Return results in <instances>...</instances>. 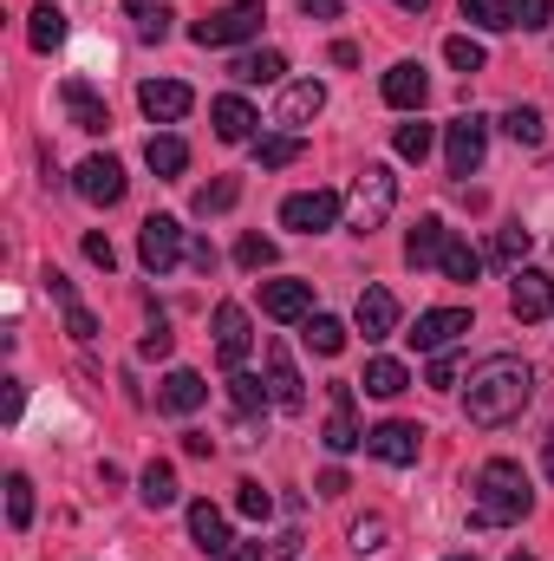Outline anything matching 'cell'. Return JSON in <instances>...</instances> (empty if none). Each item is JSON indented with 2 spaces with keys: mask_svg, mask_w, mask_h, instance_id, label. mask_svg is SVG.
Masks as SVG:
<instances>
[{
  "mask_svg": "<svg viewBox=\"0 0 554 561\" xmlns=\"http://www.w3.org/2000/svg\"><path fill=\"white\" fill-rule=\"evenodd\" d=\"M529 399H535V366L516 359V353H489V359L470 373V386H463V412H470L476 431L516 424L529 412Z\"/></svg>",
  "mask_w": 554,
  "mask_h": 561,
  "instance_id": "cell-1",
  "label": "cell"
},
{
  "mask_svg": "<svg viewBox=\"0 0 554 561\" xmlns=\"http://www.w3.org/2000/svg\"><path fill=\"white\" fill-rule=\"evenodd\" d=\"M535 510V490H529V470L516 457H489L476 470V529H503V523H522Z\"/></svg>",
  "mask_w": 554,
  "mask_h": 561,
  "instance_id": "cell-2",
  "label": "cell"
},
{
  "mask_svg": "<svg viewBox=\"0 0 554 561\" xmlns=\"http://www.w3.org/2000/svg\"><path fill=\"white\" fill-rule=\"evenodd\" d=\"M392 209H399V176H392L385 163H366L359 183H353V196H346V222H353L359 236H372Z\"/></svg>",
  "mask_w": 554,
  "mask_h": 561,
  "instance_id": "cell-3",
  "label": "cell"
},
{
  "mask_svg": "<svg viewBox=\"0 0 554 561\" xmlns=\"http://www.w3.org/2000/svg\"><path fill=\"white\" fill-rule=\"evenodd\" d=\"M262 20H268V7H262V0H229L222 13L196 20V26H189V39H196L203 53H216V46H242V39H255V33H262Z\"/></svg>",
  "mask_w": 554,
  "mask_h": 561,
  "instance_id": "cell-4",
  "label": "cell"
},
{
  "mask_svg": "<svg viewBox=\"0 0 554 561\" xmlns=\"http://www.w3.org/2000/svg\"><path fill=\"white\" fill-rule=\"evenodd\" d=\"M483 157H489V118L463 112V118L443 125V170H450V176H476Z\"/></svg>",
  "mask_w": 554,
  "mask_h": 561,
  "instance_id": "cell-5",
  "label": "cell"
},
{
  "mask_svg": "<svg viewBox=\"0 0 554 561\" xmlns=\"http://www.w3.org/2000/svg\"><path fill=\"white\" fill-rule=\"evenodd\" d=\"M339 216H346V203H339L333 190H300V196L280 203V229H293V236H320V229H333Z\"/></svg>",
  "mask_w": 554,
  "mask_h": 561,
  "instance_id": "cell-6",
  "label": "cell"
},
{
  "mask_svg": "<svg viewBox=\"0 0 554 561\" xmlns=\"http://www.w3.org/2000/svg\"><path fill=\"white\" fill-rule=\"evenodd\" d=\"M183 249H189V242H183V222H176V216H150L138 229V262L150 275H170V268L183 262Z\"/></svg>",
  "mask_w": 554,
  "mask_h": 561,
  "instance_id": "cell-7",
  "label": "cell"
},
{
  "mask_svg": "<svg viewBox=\"0 0 554 561\" xmlns=\"http://www.w3.org/2000/svg\"><path fill=\"white\" fill-rule=\"evenodd\" d=\"M249 346H255L249 307H242V300H222V307H216V359H222L229 373H242V366H249Z\"/></svg>",
  "mask_w": 554,
  "mask_h": 561,
  "instance_id": "cell-8",
  "label": "cell"
},
{
  "mask_svg": "<svg viewBox=\"0 0 554 561\" xmlns=\"http://www.w3.org/2000/svg\"><path fill=\"white\" fill-rule=\"evenodd\" d=\"M72 190H79L85 203L112 209V203H125V163H118V157H85V163L72 170Z\"/></svg>",
  "mask_w": 554,
  "mask_h": 561,
  "instance_id": "cell-9",
  "label": "cell"
},
{
  "mask_svg": "<svg viewBox=\"0 0 554 561\" xmlns=\"http://www.w3.org/2000/svg\"><path fill=\"white\" fill-rule=\"evenodd\" d=\"M138 105H143V118H150V125H183V118H189V105H196V92H189L183 79H143Z\"/></svg>",
  "mask_w": 554,
  "mask_h": 561,
  "instance_id": "cell-10",
  "label": "cell"
},
{
  "mask_svg": "<svg viewBox=\"0 0 554 561\" xmlns=\"http://www.w3.org/2000/svg\"><path fill=\"white\" fill-rule=\"evenodd\" d=\"M457 333H470V307H430V313H417V327L405 340H412L417 353H450Z\"/></svg>",
  "mask_w": 554,
  "mask_h": 561,
  "instance_id": "cell-11",
  "label": "cell"
},
{
  "mask_svg": "<svg viewBox=\"0 0 554 561\" xmlns=\"http://www.w3.org/2000/svg\"><path fill=\"white\" fill-rule=\"evenodd\" d=\"M509 313H516L522 327L549 320V313H554V275H549V268H516V287H509Z\"/></svg>",
  "mask_w": 554,
  "mask_h": 561,
  "instance_id": "cell-12",
  "label": "cell"
},
{
  "mask_svg": "<svg viewBox=\"0 0 554 561\" xmlns=\"http://www.w3.org/2000/svg\"><path fill=\"white\" fill-rule=\"evenodd\" d=\"M417 444H424V431L405 419H385L366 431V450L379 457V463H392V470H405V463H417Z\"/></svg>",
  "mask_w": 554,
  "mask_h": 561,
  "instance_id": "cell-13",
  "label": "cell"
},
{
  "mask_svg": "<svg viewBox=\"0 0 554 561\" xmlns=\"http://www.w3.org/2000/svg\"><path fill=\"white\" fill-rule=\"evenodd\" d=\"M326 112V85L320 79H300V85H287L275 105V125H287V131H300V125H313Z\"/></svg>",
  "mask_w": 554,
  "mask_h": 561,
  "instance_id": "cell-14",
  "label": "cell"
},
{
  "mask_svg": "<svg viewBox=\"0 0 554 561\" xmlns=\"http://www.w3.org/2000/svg\"><path fill=\"white\" fill-rule=\"evenodd\" d=\"M353 320H359V333H366V340L399 333V294H392V287H366V294H359V307H353Z\"/></svg>",
  "mask_w": 554,
  "mask_h": 561,
  "instance_id": "cell-15",
  "label": "cell"
},
{
  "mask_svg": "<svg viewBox=\"0 0 554 561\" xmlns=\"http://www.w3.org/2000/svg\"><path fill=\"white\" fill-rule=\"evenodd\" d=\"M262 313L268 320H307L313 313V280H262Z\"/></svg>",
  "mask_w": 554,
  "mask_h": 561,
  "instance_id": "cell-16",
  "label": "cell"
},
{
  "mask_svg": "<svg viewBox=\"0 0 554 561\" xmlns=\"http://www.w3.org/2000/svg\"><path fill=\"white\" fill-rule=\"evenodd\" d=\"M424 99H430L424 66H417V59H399V66L385 72V105H392V112H424Z\"/></svg>",
  "mask_w": 554,
  "mask_h": 561,
  "instance_id": "cell-17",
  "label": "cell"
},
{
  "mask_svg": "<svg viewBox=\"0 0 554 561\" xmlns=\"http://www.w3.org/2000/svg\"><path fill=\"white\" fill-rule=\"evenodd\" d=\"M268 392H275L280 412H300V405H307V386H300V373H293V353H287L280 340H268Z\"/></svg>",
  "mask_w": 554,
  "mask_h": 561,
  "instance_id": "cell-18",
  "label": "cell"
},
{
  "mask_svg": "<svg viewBox=\"0 0 554 561\" xmlns=\"http://www.w3.org/2000/svg\"><path fill=\"white\" fill-rule=\"evenodd\" d=\"M189 536H196V549L209 561H222L235 542H229V516L216 510V503H189Z\"/></svg>",
  "mask_w": 554,
  "mask_h": 561,
  "instance_id": "cell-19",
  "label": "cell"
},
{
  "mask_svg": "<svg viewBox=\"0 0 554 561\" xmlns=\"http://www.w3.org/2000/svg\"><path fill=\"white\" fill-rule=\"evenodd\" d=\"M209 118H216V138H222V144H249V138H255V125H262V118H255V105H249V99H235V92H222V99L209 105Z\"/></svg>",
  "mask_w": 554,
  "mask_h": 561,
  "instance_id": "cell-20",
  "label": "cell"
},
{
  "mask_svg": "<svg viewBox=\"0 0 554 561\" xmlns=\"http://www.w3.org/2000/svg\"><path fill=\"white\" fill-rule=\"evenodd\" d=\"M203 399H209V386H203V373H189V366H176V373L163 379V392H157V405H163L170 419H189Z\"/></svg>",
  "mask_w": 554,
  "mask_h": 561,
  "instance_id": "cell-21",
  "label": "cell"
},
{
  "mask_svg": "<svg viewBox=\"0 0 554 561\" xmlns=\"http://www.w3.org/2000/svg\"><path fill=\"white\" fill-rule=\"evenodd\" d=\"M443 249H450L443 216H424L412 236H405V262H412V268H437V262H443Z\"/></svg>",
  "mask_w": 554,
  "mask_h": 561,
  "instance_id": "cell-22",
  "label": "cell"
},
{
  "mask_svg": "<svg viewBox=\"0 0 554 561\" xmlns=\"http://www.w3.org/2000/svg\"><path fill=\"white\" fill-rule=\"evenodd\" d=\"M66 112H72L79 131H112V112H105V99L85 79H66Z\"/></svg>",
  "mask_w": 554,
  "mask_h": 561,
  "instance_id": "cell-23",
  "label": "cell"
},
{
  "mask_svg": "<svg viewBox=\"0 0 554 561\" xmlns=\"http://www.w3.org/2000/svg\"><path fill=\"white\" fill-rule=\"evenodd\" d=\"M143 163H150V170H157V176L170 183V176H183V170H189V144L163 131V138H150V144H143Z\"/></svg>",
  "mask_w": 554,
  "mask_h": 561,
  "instance_id": "cell-24",
  "label": "cell"
},
{
  "mask_svg": "<svg viewBox=\"0 0 554 561\" xmlns=\"http://www.w3.org/2000/svg\"><path fill=\"white\" fill-rule=\"evenodd\" d=\"M26 39H33V53H53V46L66 39V13H59L53 0H39V7L26 13Z\"/></svg>",
  "mask_w": 554,
  "mask_h": 561,
  "instance_id": "cell-25",
  "label": "cell"
},
{
  "mask_svg": "<svg viewBox=\"0 0 554 561\" xmlns=\"http://www.w3.org/2000/svg\"><path fill=\"white\" fill-rule=\"evenodd\" d=\"M320 359H339L346 353V320H333V313H307V333H300Z\"/></svg>",
  "mask_w": 554,
  "mask_h": 561,
  "instance_id": "cell-26",
  "label": "cell"
},
{
  "mask_svg": "<svg viewBox=\"0 0 554 561\" xmlns=\"http://www.w3.org/2000/svg\"><path fill=\"white\" fill-rule=\"evenodd\" d=\"M229 72H235L242 85H275L280 72H287V59H280L275 46H262V53H242V59H235Z\"/></svg>",
  "mask_w": 554,
  "mask_h": 561,
  "instance_id": "cell-27",
  "label": "cell"
},
{
  "mask_svg": "<svg viewBox=\"0 0 554 561\" xmlns=\"http://www.w3.org/2000/svg\"><path fill=\"white\" fill-rule=\"evenodd\" d=\"M503 131L522 144V150H542V138H549V118H542L535 105H509V112H503Z\"/></svg>",
  "mask_w": 554,
  "mask_h": 561,
  "instance_id": "cell-28",
  "label": "cell"
},
{
  "mask_svg": "<svg viewBox=\"0 0 554 561\" xmlns=\"http://www.w3.org/2000/svg\"><path fill=\"white\" fill-rule=\"evenodd\" d=\"M320 444H326L333 457H346V450L366 444V431H359V419H353V405H333V419H326V431H320Z\"/></svg>",
  "mask_w": 554,
  "mask_h": 561,
  "instance_id": "cell-29",
  "label": "cell"
},
{
  "mask_svg": "<svg viewBox=\"0 0 554 561\" xmlns=\"http://www.w3.org/2000/svg\"><path fill=\"white\" fill-rule=\"evenodd\" d=\"M138 496H143V510H170V503L183 496V490H176V470H170V463H150L138 477Z\"/></svg>",
  "mask_w": 554,
  "mask_h": 561,
  "instance_id": "cell-30",
  "label": "cell"
},
{
  "mask_svg": "<svg viewBox=\"0 0 554 561\" xmlns=\"http://www.w3.org/2000/svg\"><path fill=\"white\" fill-rule=\"evenodd\" d=\"M359 386H366V392H372V399H399V392H405V386H412V373H405V366H399V359H372V366H366V379H359Z\"/></svg>",
  "mask_w": 554,
  "mask_h": 561,
  "instance_id": "cell-31",
  "label": "cell"
},
{
  "mask_svg": "<svg viewBox=\"0 0 554 561\" xmlns=\"http://www.w3.org/2000/svg\"><path fill=\"white\" fill-rule=\"evenodd\" d=\"M229 399H235V412H242V419H255V412H268V405H275V392H268L255 373H229Z\"/></svg>",
  "mask_w": 554,
  "mask_h": 561,
  "instance_id": "cell-32",
  "label": "cell"
},
{
  "mask_svg": "<svg viewBox=\"0 0 554 561\" xmlns=\"http://www.w3.org/2000/svg\"><path fill=\"white\" fill-rule=\"evenodd\" d=\"M300 131H280V138H255V163L262 170H287V163H300Z\"/></svg>",
  "mask_w": 554,
  "mask_h": 561,
  "instance_id": "cell-33",
  "label": "cell"
},
{
  "mask_svg": "<svg viewBox=\"0 0 554 561\" xmlns=\"http://www.w3.org/2000/svg\"><path fill=\"white\" fill-rule=\"evenodd\" d=\"M235 203H242V176H216V183L196 190V216H222V209H235Z\"/></svg>",
  "mask_w": 554,
  "mask_h": 561,
  "instance_id": "cell-34",
  "label": "cell"
},
{
  "mask_svg": "<svg viewBox=\"0 0 554 561\" xmlns=\"http://www.w3.org/2000/svg\"><path fill=\"white\" fill-rule=\"evenodd\" d=\"M529 249H535V236H529L522 222H503V229H496V249H489V255H496L503 268H522V262H529Z\"/></svg>",
  "mask_w": 554,
  "mask_h": 561,
  "instance_id": "cell-35",
  "label": "cell"
},
{
  "mask_svg": "<svg viewBox=\"0 0 554 561\" xmlns=\"http://www.w3.org/2000/svg\"><path fill=\"white\" fill-rule=\"evenodd\" d=\"M437 268H443V280H476V275H483V255H476L470 242H457V236H450V249H443V262H437Z\"/></svg>",
  "mask_w": 554,
  "mask_h": 561,
  "instance_id": "cell-36",
  "label": "cell"
},
{
  "mask_svg": "<svg viewBox=\"0 0 554 561\" xmlns=\"http://www.w3.org/2000/svg\"><path fill=\"white\" fill-rule=\"evenodd\" d=\"M443 59H450L457 72H483V66H489L483 39H470V33H450V39H443Z\"/></svg>",
  "mask_w": 554,
  "mask_h": 561,
  "instance_id": "cell-37",
  "label": "cell"
},
{
  "mask_svg": "<svg viewBox=\"0 0 554 561\" xmlns=\"http://www.w3.org/2000/svg\"><path fill=\"white\" fill-rule=\"evenodd\" d=\"M385 542H392V523L385 516H359L353 523V556H385Z\"/></svg>",
  "mask_w": 554,
  "mask_h": 561,
  "instance_id": "cell-38",
  "label": "cell"
},
{
  "mask_svg": "<svg viewBox=\"0 0 554 561\" xmlns=\"http://www.w3.org/2000/svg\"><path fill=\"white\" fill-rule=\"evenodd\" d=\"M457 7H463V20H470V26H483V33L516 26V20H509V0H457Z\"/></svg>",
  "mask_w": 554,
  "mask_h": 561,
  "instance_id": "cell-39",
  "label": "cell"
},
{
  "mask_svg": "<svg viewBox=\"0 0 554 561\" xmlns=\"http://www.w3.org/2000/svg\"><path fill=\"white\" fill-rule=\"evenodd\" d=\"M131 20H138V39H157V46H163V39H170V20H176V13H170L163 0H157V7H150V0H138V7H131Z\"/></svg>",
  "mask_w": 554,
  "mask_h": 561,
  "instance_id": "cell-40",
  "label": "cell"
},
{
  "mask_svg": "<svg viewBox=\"0 0 554 561\" xmlns=\"http://www.w3.org/2000/svg\"><path fill=\"white\" fill-rule=\"evenodd\" d=\"M399 157H405V163H424V157H430V144H437V131H430V125H424V118H412V125H399Z\"/></svg>",
  "mask_w": 554,
  "mask_h": 561,
  "instance_id": "cell-41",
  "label": "cell"
},
{
  "mask_svg": "<svg viewBox=\"0 0 554 561\" xmlns=\"http://www.w3.org/2000/svg\"><path fill=\"white\" fill-rule=\"evenodd\" d=\"M235 262H242V268H249V275H262V268H275V242H268V236H255V229H249V236H242V242H235Z\"/></svg>",
  "mask_w": 554,
  "mask_h": 561,
  "instance_id": "cell-42",
  "label": "cell"
},
{
  "mask_svg": "<svg viewBox=\"0 0 554 561\" xmlns=\"http://www.w3.org/2000/svg\"><path fill=\"white\" fill-rule=\"evenodd\" d=\"M7 523H13V529H26V523H33V483H26L20 470L7 477Z\"/></svg>",
  "mask_w": 554,
  "mask_h": 561,
  "instance_id": "cell-43",
  "label": "cell"
},
{
  "mask_svg": "<svg viewBox=\"0 0 554 561\" xmlns=\"http://www.w3.org/2000/svg\"><path fill=\"white\" fill-rule=\"evenodd\" d=\"M235 510H242V516H255V523H268V510H275V496H268V490H262V483L249 477V483H235Z\"/></svg>",
  "mask_w": 554,
  "mask_h": 561,
  "instance_id": "cell-44",
  "label": "cell"
},
{
  "mask_svg": "<svg viewBox=\"0 0 554 561\" xmlns=\"http://www.w3.org/2000/svg\"><path fill=\"white\" fill-rule=\"evenodd\" d=\"M509 20L529 26V33H542V26L554 20V0H509Z\"/></svg>",
  "mask_w": 554,
  "mask_h": 561,
  "instance_id": "cell-45",
  "label": "cell"
},
{
  "mask_svg": "<svg viewBox=\"0 0 554 561\" xmlns=\"http://www.w3.org/2000/svg\"><path fill=\"white\" fill-rule=\"evenodd\" d=\"M457 379H463L457 353H430V392H457Z\"/></svg>",
  "mask_w": 554,
  "mask_h": 561,
  "instance_id": "cell-46",
  "label": "cell"
},
{
  "mask_svg": "<svg viewBox=\"0 0 554 561\" xmlns=\"http://www.w3.org/2000/svg\"><path fill=\"white\" fill-rule=\"evenodd\" d=\"M170 346H176V333H170L163 320H150V333L138 340V353H143V359H170Z\"/></svg>",
  "mask_w": 554,
  "mask_h": 561,
  "instance_id": "cell-47",
  "label": "cell"
},
{
  "mask_svg": "<svg viewBox=\"0 0 554 561\" xmlns=\"http://www.w3.org/2000/svg\"><path fill=\"white\" fill-rule=\"evenodd\" d=\"M183 262H189L196 275H216V262H222V255H216V242H209V236H196V242L183 249Z\"/></svg>",
  "mask_w": 554,
  "mask_h": 561,
  "instance_id": "cell-48",
  "label": "cell"
},
{
  "mask_svg": "<svg viewBox=\"0 0 554 561\" xmlns=\"http://www.w3.org/2000/svg\"><path fill=\"white\" fill-rule=\"evenodd\" d=\"M85 262L112 275V268H118V249H112V236H85Z\"/></svg>",
  "mask_w": 554,
  "mask_h": 561,
  "instance_id": "cell-49",
  "label": "cell"
},
{
  "mask_svg": "<svg viewBox=\"0 0 554 561\" xmlns=\"http://www.w3.org/2000/svg\"><path fill=\"white\" fill-rule=\"evenodd\" d=\"M20 412H26V392H20V379H0V419L20 424Z\"/></svg>",
  "mask_w": 554,
  "mask_h": 561,
  "instance_id": "cell-50",
  "label": "cell"
},
{
  "mask_svg": "<svg viewBox=\"0 0 554 561\" xmlns=\"http://www.w3.org/2000/svg\"><path fill=\"white\" fill-rule=\"evenodd\" d=\"M66 333H72V340H92V333H99L92 307H66Z\"/></svg>",
  "mask_w": 554,
  "mask_h": 561,
  "instance_id": "cell-51",
  "label": "cell"
},
{
  "mask_svg": "<svg viewBox=\"0 0 554 561\" xmlns=\"http://www.w3.org/2000/svg\"><path fill=\"white\" fill-rule=\"evenodd\" d=\"M46 294H53L59 307H79V294H72V280L59 275V268H46Z\"/></svg>",
  "mask_w": 554,
  "mask_h": 561,
  "instance_id": "cell-52",
  "label": "cell"
},
{
  "mask_svg": "<svg viewBox=\"0 0 554 561\" xmlns=\"http://www.w3.org/2000/svg\"><path fill=\"white\" fill-rule=\"evenodd\" d=\"M313 490H320V496H346V490H353V477H346V470H320V483H313Z\"/></svg>",
  "mask_w": 554,
  "mask_h": 561,
  "instance_id": "cell-53",
  "label": "cell"
},
{
  "mask_svg": "<svg viewBox=\"0 0 554 561\" xmlns=\"http://www.w3.org/2000/svg\"><path fill=\"white\" fill-rule=\"evenodd\" d=\"M183 450H189V457H216V437H209V431H183Z\"/></svg>",
  "mask_w": 554,
  "mask_h": 561,
  "instance_id": "cell-54",
  "label": "cell"
},
{
  "mask_svg": "<svg viewBox=\"0 0 554 561\" xmlns=\"http://www.w3.org/2000/svg\"><path fill=\"white\" fill-rule=\"evenodd\" d=\"M268 549H275L280 561H293V556H300V529H280V536L268 542Z\"/></svg>",
  "mask_w": 554,
  "mask_h": 561,
  "instance_id": "cell-55",
  "label": "cell"
},
{
  "mask_svg": "<svg viewBox=\"0 0 554 561\" xmlns=\"http://www.w3.org/2000/svg\"><path fill=\"white\" fill-rule=\"evenodd\" d=\"M307 20H339V0H300Z\"/></svg>",
  "mask_w": 554,
  "mask_h": 561,
  "instance_id": "cell-56",
  "label": "cell"
},
{
  "mask_svg": "<svg viewBox=\"0 0 554 561\" xmlns=\"http://www.w3.org/2000/svg\"><path fill=\"white\" fill-rule=\"evenodd\" d=\"M333 66H359V46L353 39H333Z\"/></svg>",
  "mask_w": 554,
  "mask_h": 561,
  "instance_id": "cell-57",
  "label": "cell"
},
{
  "mask_svg": "<svg viewBox=\"0 0 554 561\" xmlns=\"http://www.w3.org/2000/svg\"><path fill=\"white\" fill-rule=\"evenodd\" d=\"M222 561H268V556H262V542H235Z\"/></svg>",
  "mask_w": 554,
  "mask_h": 561,
  "instance_id": "cell-58",
  "label": "cell"
},
{
  "mask_svg": "<svg viewBox=\"0 0 554 561\" xmlns=\"http://www.w3.org/2000/svg\"><path fill=\"white\" fill-rule=\"evenodd\" d=\"M399 7H405V13H424V7H430V0H399Z\"/></svg>",
  "mask_w": 554,
  "mask_h": 561,
  "instance_id": "cell-59",
  "label": "cell"
},
{
  "mask_svg": "<svg viewBox=\"0 0 554 561\" xmlns=\"http://www.w3.org/2000/svg\"><path fill=\"white\" fill-rule=\"evenodd\" d=\"M549 477H554V431H549Z\"/></svg>",
  "mask_w": 554,
  "mask_h": 561,
  "instance_id": "cell-60",
  "label": "cell"
},
{
  "mask_svg": "<svg viewBox=\"0 0 554 561\" xmlns=\"http://www.w3.org/2000/svg\"><path fill=\"white\" fill-rule=\"evenodd\" d=\"M509 561H535V556H509Z\"/></svg>",
  "mask_w": 554,
  "mask_h": 561,
  "instance_id": "cell-61",
  "label": "cell"
},
{
  "mask_svg": "<svg viewBox=\"0 0 554 561\" xmlns=\"http://www.w3.org/2000/svg\"><path fill=\"white\" fill-rule=\"evenodd\" d=\"M450 561H476V556H450Z\"/></svg>",
  "mask_w": 554,
  "mask_h": 561,
  "instance_id": "cell-62",
  "label": "cell"
}]
</instances>
